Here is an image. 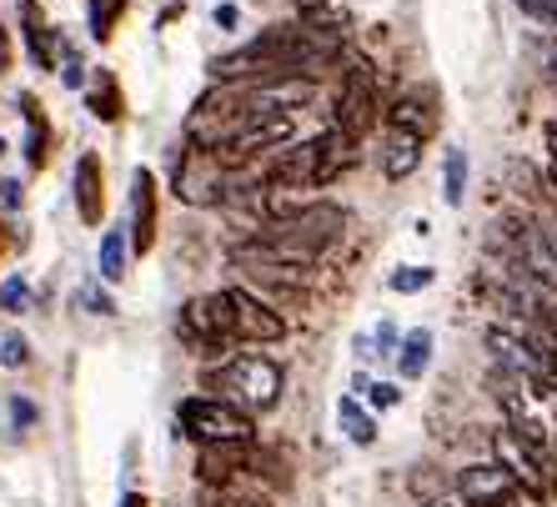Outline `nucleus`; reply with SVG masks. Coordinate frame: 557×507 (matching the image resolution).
<instances>
[{
    "instance_id": "1",
    "label": "nucleus",
    "mask_w": 557,
    "mask_h": 507,
    "mask_svg": "<svg viewBox=\"0 0 557 507\" xmlns=\"http://www.w3.org/2000/svg\"><path fill=\"white\" fill-rule=\"evenodd\" d=\"M342 226H347V211L332 207V201H311L301 217H286V222H267L257 236H247V242L267 247L272 257H282V261L311 267V261L322 257V251L342 236Z\"/></svg>"
},
{
    "instance_id": "2",
    "label": "nucleus",
    "mask_w": 557,
    "mask_h": 507,
    "mask_svg": "<svg viewBox=\"0 0 557 507\" xmlns=\"http://www.w3.org/2000/svg\"><path fill=\"white\" fill-rule=\"evenodd\" d=\"M207 387L226 392V403H236L247 417H257V412H272V407L282 403L286 372L272 362V357H261V351H232L226 362L207 367Z\"/></svg>"
},
{
    "instance_id": "38",
    "label": "nucleus",
    "mask_w": 557,
    "mask_h": 507,
    "mask_svg": "<svg viewBox=\"0 0 557 507\" xmlns=\"http://www.w3.org/2000/svg\"><path fill=\"white\" fill-rule=\"evenodd\" d=\"M121 507H151V497H146V493H126V497H121Z\"/></svg>"
},
{
    "instance_id": "36",
    "label": "nucleus",
    "mask_w": 557,
    "mask_h": 507,
    "mask_svg": "<svg viewBox=\"0 0 557 507\" xmlns=\"http://www.w3.org/2000/svg\"><path fill=\"white\" fill-rule=\"evenodd\" d=\"M0 207L5 211L21 207V182H0Z\"/></svg>"
},
{
    "instance_id": "22",
    "label": "nucleus",
    "mask_w": 557,
    "mask_h": 507,
    "mask_svg": "<svg viewBox=\"0 0 557 507\" xmlns=\"http://www.w3.org/2000/svg\"><path fill=\"white\" fill-rule=\"evenodd\" d=\"M462 196H467V151L453 146L447 161H442V201H447V207H462Z\"/></svg>"
},
{
    "instance_id": "40",
    "label": "nucleus",
    "mask_w": 557,
    "mask_h": 507,
    "mask_svg": "<svg viewBox=\"0 0 557 507\" xmlns=\"http://www.w3.org/2000/svg\"><path fill=\"white\" fill-rule=\"evenodd\" d=\"M0 157H5V136H0Z\"/></svg>"
},
{
    "instance_id": "42",
    "label": "nucleus",
    "mask_w": 557,
    "mask_h": 507,
    "mask_svg": "<svg viewBox=\"0 0 557 507\" xmlns=\"http://www.w3.org/2000/svg\"><path fill=\"white\" fill-rule=\"evenodd\" d=\"M507 507H518V503H507Z\"/></svg>"
},
{
    "instance_id": "37",
    "label": "nucleus",
    "mask_w": 557,
    "mask_h": 507,
    "mask_svg": "<svg viewBox=\"0 0 557 507\" xmlns=\"http://www.w3.org/2000/svg\"><path fill=\"white\" fill-rule=\"evenodd\" d=\"M216 26H236V5H216Z\"/></svg>"
},
{
    "instance_id": "17",
    "label": "nucleus",
    "mask_w": 557,
    "mask_h": 507,
    "mask_svg": "<svg viewBox=\"0 0 557 507\" xmlns=\"http://www.w3.org/2000/svg\"><path fill=\"white\" fill-rule=\"evenodd\" d=\"M21 111H26V161L30 171H40L51 161V126H46V111H40L36 96H21Z\"/></svg>"
},
{
    "instance_id": "13",
    "label": "nucleus",
    "mask_w": 557,
    "mask_h": 507,
    "mask_svg": "<svg viewBox=\"0 0 557 507\" xmlns=\"http://www.w3.org/2000/svg\"><path fill=\"white\" fill-rule=\"evenodd\" d=\"M21 36H26V51L40 71H55V61L65 55V40L61 30L46 26V15H40L36 0H21Z\"/></svg>"
},
{
    "instance_id": "20",
    "label": "nucleus",
    "mask_w": 557,
    "mask_h": 507,
    "mask_svg": "<svg viewBox=\"0 0 557 507\" xmlns=\"http://www.w3.org/2000/svg\"><path fill=\"white\" fill-rule=\"evenodd\" d=\"M337 422H342V432H347L357 447H372L376 443V422H372V412H367L357 397H342V403H337Z\"/></svg>"
},
{
    "instance_id": "21",
    "label": "nucleus",
    "mask_w": 557,
    "mask_h": 507,
    "mask_svg": "<svg viewBox=\"0 0 557 507\" xmlns=\"http://www.w3.org/2000/svg\"><path fill=\"white\" fill-rule=\"evenodd\" d=\"M428 362H432V332L417 326V332L403 337V347H397V367H403V378H422Z\"/></svg>"
},
{
    "instance_id": "18",
    "label": "nucleus",
    "mask_w": 557,
    "mask_h": 507,
    "mask_svg": "<svg viewBox=\"0 0 557 507\" xmlns=\"http://www.w3.org/2000/svg\"><path fill=\"white\" fill-rule=\"evenodd\" d=\"M432 126H437V116H432V106L422 101V96H403V101L387 111V131H407L417 141H428Z\"/></svg>"
},
{
    "instance_id": "25",
    "label": "nucleus",
    "mask_w": 557,
    "mask_h": 507,
    "mask_svg": "<svg viewBox=\"0 0 557 507\" xmlns=\"http://www.w3.org/2000/svg\"><path fill=\"white\" fill-rule=\"evenodd\" d=\"M432 276H437L432 267H397L387 286H392V292H403V297H412V292H428Z\"/></svg>"
},
{
    "instance_id": "28",
    "label": "nucleus",
    "mask_w": 557,
    "mask_h": 507,
    "mask_svg": "<svg viewBox=\"0 0 557 507\" xmlns=\"http://www.w3.org/2000/svg\"><path fill=\"white\" fill-rule=\"evenodd\" d=\"M367 403L372 407H397L403 403V387H397V382H367Z\"/></svg>"
},
{
    "instance_id": "33",
    "label": "nucleus",
    "mask_w": 557,
    "mask_h": 507,
    "mask_svg": "<svg viewBox=\"0 0 557 507\" xmlns=\"http://www.w3.org/2000/svg\"><path fill=\"white\" fill-rule=\"evenodd\" d=\"M547 182L557 191V121H547Z\"/></svg>"
},
{
    "instance_id": "26",
    "label": "nucleus",
    "mask_w": 557,
    "mask_h": 507,
    "mask_svg": "<svg viewBox=\"0 0 557 507\" xmlns=\"http://www.w3.org/2000/svg\"><path fill=\"white\" fill-rule=\"evenodd\" d=\"M26 362H30V342L21 337V332H5V337H0V367H5V372H21Z\"/></svg>"
},
{
    "instance_id": "34",
    "label": "nucleus",
    "mask_w": 557,
    "mask_h": 507,
    "mask_svg": "<svg viewBox=\"0 0 557 507\" xmlns=\"http://www.w3.org/2000/svg\"><path fill=\"white\" fill-rule=\"evenodd\" d=\"M11 65H15V40H11V30L0 26V76H5Z\"/></svg>"
},
{
    "instance_id": "32",
    "label": "nucleus",
    "mask_w": 557,
    "mask_h": 507,
    "mask_svg": "<svg viewBox=\"0 0 557 507\" xmlns=\"http://www.w3.org/2000/svg\"><path fill=\"white\" fill-rule=\"evenodd\" d=\"M11 417H15V428H36V407L26 403V397H11Z\"/></svg>"
},
{
    "instance_id": "7",
    "label": "nucleus",
    "mask_w": 557,
    "mask_h": 507,
    "mask_svg": "<svg viewBox=\"0 0 557 507\" xmlns=\"http://www.w3.org/2000/svg\"><path fill=\"white\" fill-rule=\"evenodd\" d=\"M372 126H376V76L367 61H357L347 71V81H342V96H337V131L347 141H362Z\"/></svg>"
},
{
    "instance_id": "15",
    "label": "nucleus",
    "mask_w": 557,
    "mask_h": 507,
    "mask_svg": "<svg viewBox=\"0 0 557 507\" xmlns=\"http://www.w3.org/2000/svg\"><path fill=\"white\" fill-rule=\"evenodd\" d=\"M86 106L96 111V121H106V126H116L121 116H126V96H121V81L106 71V65H96L91 76H86Z\"/></svg>"
},
{
    "instance_id": "14",
    "label": "nucleus",
    "mask_w": 557,
    "mask_h": 507,
    "mask_svg": "<svg viewBox=\"0 0 557 507\" xmlns=\"http://www.w3.org/2000/svg\"><path fill=\"white\" fill-rule=\"evenodd\" d=\"M76 211L86 226L106 222V176H101V157L96 151H81V161H76Z\"/></svg>"
},
{
    "instance_id": "35",
    "label": "nucleus",
    "mask_w": 557,
    "mask_h": 507,
    "mask_svg": "<svg viewBox=\"0 0 557 507\" xmlns=\"http://www.w3.org/2000/svg\"><path fill=\"white\" fill-rule=\"evenodd\" d=\"M537 236H543V247L553 251V261H557V217H543V222H537Z\"/></svg>"
},
{
    "instance_id": "31",
    "label": "nucleus",
    "mask_w": 557,
    "mask_h": 507,
    "mask_svg": "<svg viewBox=\"0 0 557 507\" xmlns=\"http://www.w3.org/2000/svg\"><path fill=\"white\" fill-rule=\"evenodd\" d=\"M372 347H382V357H397V326H392V322H382V326H376Z\"/></svg>"
},
{
    "instance_id": "27",
    "label": "nucleus",
    "mask_w": 557,
    "mask_h": 507,
    "mask_svg": "<svg viewBox=\"0 0 557 507\" xmlns=\"http://www.w3.org/2000/svg\"><path fill=\"white\" fill-rule=\"evenodd\" d=\"M76 307H86L91 317H111V312H116V307H111V297H106V286H101V282H81Z\"/></svg>"
},
{
    "instance_id": "24",
    "label": "nucleus",
    "mask_w": 557,
    "mask_h": 507,
    "mask_svg": "<svg viewBox=\"0 0 557 507\" xmlns=\"http://www.w3.org/2000/svg\"><path fill=\"white\" fill-rule=\"evenodd\" d=\"M0 312H11V317H26L30 312V282L21 272L0 282Z\"/></svg>"
},
{
    "instance_id": "39",
    "label": "nucleus",
    "mask_w": 557,
    "mask_h": 507,
    "mask_svg": "<svg viewBox=\"0 0 557 507\" xmlns=\"http://www.w3.org/2000/svg\"><path fill=\"white\" fill-rule=\"evenodd\" d=\"M543 55H547V65H553V76H557V40H547Z\"/></svg>"
},
{
    "instance_id": "19",
    "label": "nucleus",
    "mask_w": 557,
    "mask_h": 507,
    "mask_svg": "<svg viewBox=\"0 0 557 507\" xmlns=\"http://www.w3.org/2000/svg\"><path fill=\"white\" fill-rule=\"evenodd\" d=\"M131 272V236L121 226L101 236V282H121Z\"/></svg>"
},
{
    "instance_id": "29",
    "label": "nucleus",
    "mask_w": 557,
    "mask_h": 507,
    "mask_svg": "<svg viewBox=\"0 0 557 507\" xmlns=\"http://www.w3.org/2000/svg\"><path fill=\"white\" fill-rule=\"evenodd\" d=\"M86 76H91V71L81 65V55L65 51V55H61V81H65V86H71V91H81V86H86Z\"/></svg>"
},
{
    "instance_id": "30",
    "label": "nucleus",
    "mask_w": 557,
    "mask_h": 507,
    "mask_svg": "<svg viewBox=\"0 0 557 507\" xmlns=\"http://www.w3.org/2000/svg\"><path fill=\"white\" fill-rule=\"evenodd\" d=\"M518 5L532 15V21H547V26H557V0H518Z\"/></svg>"
},
{
    "instance_id": "23",
    "label": "nucleus",
    "mask_w": 557,
    "mask_h": 507,
    "mask_svg": "<svg viewBox=\"0 0 557 507\" xmlns=\"http://www.w3.org/2000/svg\"><path fill=\"white\" fill-rule=\"evenodd\" d=\"M86 5H91V36L106 46L116 36V21L126 15V0H86Z\"/></svg>"
},
{
    "instance_id": "3",
    "label": "nucleus",
    "mask_w": 557,
    "mask_h": 507,
    "mask_svg": "<svg viewBox=\"0 0 557 507\" xmlns=\"http://www.w3.org/2000/svg\"><path fill=\"white\" fill-rule=\"evenodd\" d=\"M176 422L196 447H247L257 437V422L226 397H186L176 407Z\"/></svg>"
},
{
    "instance_id": "6",
    "label": "nucleus",
    "mask_w": 557,
    "mask_h": 507,
    "mask_svg": "<svg viewBox=\"0 0 557 507\" xmlns=\"http://www.w3.org/2000/svg\"><path fill=\"white\" fill-rule=\"evenodd\" d=\"M487 351H493L497 372H507V378L528 382V387H537V392L557 387V372L518 337V332H507V326H487Z\"/></svg>"
},
{
    "instance_id": "9",
    "label": "nucleus",
    "mask_w": 557,
    "mask_h": 507,
    "mask_svg": "<svg viewBox=\"0 0 557 507\" xmlns=\"http://www.w3.org/2000/svg\"><path fill=\"white\" fill-rule=\"evenodd\" d=\"M156 232H161V191H156V171L136 166L131 176V257H146L156 251Z\"/></svg>"
},
{
    "instance_id": "41",
    "label": "nucleus",
    "mask_w": 557,
    "mask_h": 507,
    "mask_svg": "<svg viewBox=\"0 0 557 507\" xmlns=\"http://www.w3.org/2000/svg\"><path fill=\"white\" fill-rule=\"evenodd\" d=\"M428 507H453V503H428Z\"/></svg>"
},
{
    "instance_id": "11",
    "label": "nucleus",
    "mask_w": 557,
    "mask_h": 507,
    "mask_svg": "<svg viewBox=\"0 0 557 507\" xmlns=\"http://www.w3.org/2000/svg\"><path fill=\"white\" fill-rule=\"evenodd\" d=\"M457 497L467 507H507L518 503V482L507 478L497 462H472V468L457 472Z\"/></svg>"
},
{
    "instance_id": "10",
    "label": "nucleus",
    "mask_w": 557,
    "mask_h": 507,
    "mask_svg": "<svg viewBox=\"0 0 557 507\" xmlns=\"http://www.w3.org/2000/svg\"><path fill=\"white\" fill-rule=\"evenodd\" d=\"M493 453H497V468L518 482L522 493L547 497V457L543 453H532V447L522 443V437H512L507 428L493 437Z\"/></svg>"
},
{
    "instance_id": "5",
    "label": "nucleus",
    "mask_w": 557,
    "mask_h": 507,
    "mask_svg": "<svg viewBox=\"0 0 557 507\" xmlns=\"http://www.w3.org/2000/svg\"><path fill=\"white\" fill-rule=\"evenodd\" d=\"M182 342L196 347L201 357H221L226 362V347H232V307H226V292H211V297H191L182 307Z\"/></svg>"
},
{
    "instance_id": "8",
    "label": "nucleus",
    "mask_w": 557,
    "mask_h": 507,
    "mask_svg": "<svg viewBox=\"0 0 557 507\" xmlns=\"http://www.w3.org/2000/svg\"><path fill=\"white\" fill-rule=\"evenodd\" d=\"M226 307H232V337L236 342H282L286 337V322L282 312H276L267 297H257V292H247V286H232L226 292Z\"/></svg>"
},
{
    "instance_id": "12",
    "label": "nucleus",
    "mask_w": 557,
    "mask_h": 507,
    "mask_svg": "<svg viewBox=\"0 0 557 507\" xmlns=\"http://www.w3.org/2000/svg\"><path fill=\"white\" fill-rule=\"evenodd\" d=\"M247 468H251V443L247 447H201L196 453V478L207 482V487H216V493L236 487V478Z\"/></svg>"
},
{
    "instance_id": "16",
    "label": "nucleus",
    "mask_w": 557,
    "mask_h": 507,
    "mask_svg": "<svg viewBox=\"0 0 557 507\" xmlns=\"http://www.w3.org/2000/svg\"><path fill=\"white\" fill-rule=\"evenodd\" d=\"M417 166H422V141L407 136V131H387V151H382V171H387V182H407Z\"/></svg>"
},
{
    "instance_id": "4",
    "label": "nucleus",
    "mask_w": 557,
    "mask_h": 507,
    "mask_svg": "<svg viewBox=\"0 0 557 507\" xmlns=\"http://www.w3.org/2000/svg\"><path fill=\"white\" fill-rule=\"evenodd\" d=\"M171 191L182 196L186 207H216L221 196L232 191V171L207 146H186L171 166Z\"/></svg>"
}]
</instances>
